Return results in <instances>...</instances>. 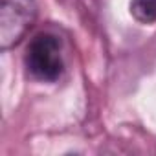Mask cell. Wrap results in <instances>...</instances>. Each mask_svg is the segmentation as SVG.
<instances>
[{
    "label": "cell",
    "mask_w": 156,
    "mask_h": 156,
    "mask_svg": "<svg viewBox=\"0 0 156 156\" xmlns=\"http://www.w3.org/2000/svg\"><path fill=\"white\" fill-rule=\"evenodd\" d=\"M24 66L33 79L41 83H55L64 72L61 42L51 33L35 35L24 53Z\"/></svg>",
    "instance_id": "6da1fadb"
},
{
    "label": "cell",
    "mask_w": 156,
    "mask_h": 156,
    "mask_svg": "<svg viewBox=\"0 0 156 156\" xmlns=\"http://www.w3.org/2000/svg\"><path fill=\"white\" fill-rule=\"evenodd\" d=\"M35 0H0V46H15L37 20Z\"/></svg>",
    "instance_id": "7a4b0ae2"
},
{
    "label": "cell",
    "mask_w": 156,
    "mask_h": 156,
    "mask_svg": "<svg viewBox=\"0 0 156 156\" xmlns=\"http://www.w3.org/2000/svg\"><path fill=\"white\" fill-rule=\"evenodd\" d=\"M129 9L140 24H156V0H130Z\"/></svg>",
    "instance_id": "3957f363"
}]
</instances>
